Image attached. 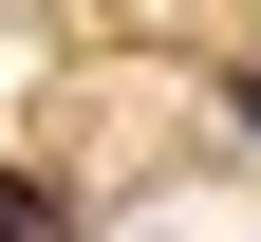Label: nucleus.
I'll use <instances>...</instances> for the list:
<instances>
[{
    "mask_svg": "<svg viewBox=\"0 0 261 242\" xmlns=\"http://www.w3.org/2000/svg\"><path fill=\"white\" fill-rule=\"evenodd\" d=\"M0 242H56V205H38V186H19V168H0Z\"/></svg>",
    "mask_w": 261,
    "mask_h": 242,
    "instance_id": "nucleus-1",
    "label": "nucleus"
},
{
    "mask_svg": "<svg viewBox=\"0 0 261 242\" xmlns=\"http://www.w3.org/2000/svg\"><path fill=\"white\" fill-rule=\"evenodd\" d=\"M243 130H261V75H243Z\"/></svg>",
    "mask_w": 261,
    "mask_h": 242,
    "instance_id": "nucleus-2",
    "label": "nucleus"
}]
</instances>
